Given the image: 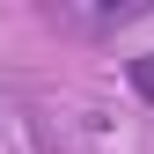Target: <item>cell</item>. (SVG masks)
<instances>
[{
    "instance_id": "1",
    "label": "cell",
    "mask_w": 154,
    "mask_h": 154,
    "mask_svg": "<svg viewBox=\"0 0 154 154\" xmlns=\"http://www.w3.org/2000/svg\"><path fill=\"white\" fill-rule=\"evenodd\" d=\"M125 81H132L140 103H154V59H125Z\"/></svg>"
}]
</instances>
